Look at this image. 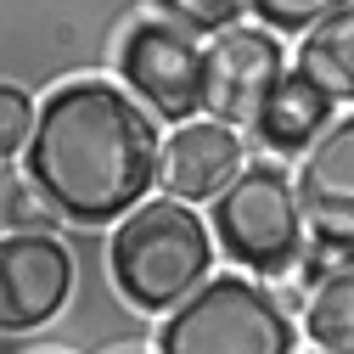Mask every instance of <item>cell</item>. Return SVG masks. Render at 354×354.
<instances>
[{
    "label": "cell",
    "instance_id": "obj_11",
    "mask_svg": "<svg viewBox=\"0 0 354 354\" xmlns=\"http://www.w3.org/2000/svg\"><path fill=\"white\" fill-rule=\"evenodd\" d=\"M298 73L315 84L326 102H354V6L304 34Z\"/></svg>",
    "mask_w": 354,
    "mask_h": 354
},
{
    "label": "cell",
    "instance_id": "obj_12",
    "mask_svg": "<svg viewBox=\"0 0 354 354\" xmlns=\"http://www.w3.org/2000/svg\"><path fill=\"white\" fill-rule=\"evenodd\" d=\"M304 332L321 343V354H354V264H337L326 281H315Z\"/></svg>",
    "mask_w": 354,
    "mask_h": 354
},
{
    "label": "cell",
    "instance_id": "obj_16",
    "mask_svg": "<svg viewBox=\"0 0 354 354\" xmlns=\"http://www.w3.org/2000/svg\"><path fill=\"white\" fill-rule=\"evenodd\" d=\"M34 113L39 107H28V96L17 91V84H0V158H12L17 147H28Z\"/></svg>",
    "mask_w": 354,
    "mask_h": 354
},
{
    "label": "cell",
    "instance_id": "obj_14",
    "mask_svg": "<svg viewBox=\"0 0 354 354\" xmlns=\"http://www.w3.org/2000/svg\"><path fill=\"white\" fill-rule=\"evenodd\" d=\"M242 6L248 0H158V12L186 34H225V28H236Z\"/></svg>",
    "mask_w": 354,
    "mask_h": 354
},
{
    "label": "cell",
    "instance_id": "obj_3",
    "mask_svg": "<svg viewBox=\"0 0 354 354\" xmlns=\"http://www.w3.org/2000/svg\"><path fill=\"white\" fill-rule=\"evenodd\" d=\"M158 354H292V321L270 287L208 276L158 326Z\"/></svg>",
    "mask_w": 354,
    "mask_h": 354
},
{
    "label": "cell",
    "instance_id": "obj_4",
    "mask_svg": "<svg viewBox=\"0 0 354 354\" xmlns=\"http://www.w3.org/2000/svg\"><path fill=\"white\" fill-rule=\"evenodd\" d=\"M214 219V248L231 253L242 270L253 276H276L292 270L304 259V214H298V192L276 163H253L214 197L208 208Z\"/></svg>",
    "mask_w": 354,
    "mask_h": 354
},
{
    "label": "cell",
    "instance_id": "obj_2",
    "mask_svg": "<svg viewBox=\"0 0 354 354\" xmlns=\"http://www.w3.org/2000/svg\"><path fill=\"white\" fill-rule=\"evenodd\" d=\"M208 225L186 203H141L118 219L107 242V270L136 309H180L208 281Z\"/></svg>",
    "mask_w": 354,
    "mask_h": 354
},
{
    "label": "cell",
    "instance_id": "obj_13",
    "mask_svg": "<svg viewBox=\"0 0 354 354\" xmlns=\"http://www.w3.org/2000/svg\"><path fill=\"white\" fill-rule=\"evenodd\" d=\"M354 0H248V12L259 17V23H270V28H287V34H309L315 23H326V17H337V12H348Z\"/></svg>",
    "mask_w": 354,
    "mask_h": 354
},
{
    "label": "cell",
    "instance_id": "obj_8",
    "mask_svg": "<svg viewBox=\"0 0 354 354\" xmlns=\"http://www.w3.org/2000/svg\"><path fill=\"white\" fill-rule=\"evenodd\" d=\"M73 292V253L57 236H0V332L46 326Z\"/></svg>",
    "mask_w": 354,
    "mask_h": 354
},
{
    "label": "cell",
    "instance_id": "obj_9",
    "mask_svg": "<svg viewBox=\"0 0 354 354\" xmlns=\"http://www.w3.org/2000/svg\"><path fill=\"white\" fill-rule=\"evenodd\" d=\"M242 174V141L236 129L225 124H180L174 136L163 141V158H158V180L169 197L180 203H203V197H219L231 180Z\"/></svg>",
    "mask_w": 354,
    "mask_h": 354
},
{
    "label": "cell",
    "instance_id": "obj_10",
    "mask_svg": "<svg viewBox=\"0 0 354 354\" xmlns=\"http://www.w3.org/2000/svg\"><path fill=\"white\" fill-rule=\"evenodd\" d=\"M253 129H259V141L270 152H309L332 129V102L298 68H287V79L276 84V96L264 102V113H259Z\"/></svg>",
    "mask_w": 354,
    "mask_h": 354
},
{
    "label": "cell",
    "instance_id": "obj_7",
    "mask_svg": "<svg viewBox=\"0 0 354 354\" xmlns=\"http://www.w3.org/2000/svg\"><path fill=\"white\" fill-rule=\"evenodd\" d=\"M298 214L321 248L354 264V113H343L298 163Z\"/></svg>",
    "mask_w": 354,
    "mask_h": 354
},
{
    "label": "cell",
    "instance_id": "obj_5",
    "mask_svg": "<svg viewBox=\"0 0 354 354\" xmlns=\"http://www.w3.org/2000/svg\"><path fill=\"white\" fill-rule=\"evenodd\" d=\"M203 57L208 51L197 46V34L174 28L169 17L136 23L118 46L124 84L169 124H192V113H203Z\"/></svg>",
    "mask_w": 354,
    "mask_h": 354
},
{
    "label": "cell",
    "instance_id": "obj_1",
    "mask_svg": "<svg viewBox=\"0 0 354 354\" xmlns=\"http://www.w3.org/2000/svg\"><path fill=\"white\" fill-rule=\"evenodd\" d=\"M158 129L118 84L73 79L51 91L28 136V186L46 192L62 219L102 225L136 214L158 180Z\"/></svg>",
    "mask_w": 354,
    "mask_h": 354
},
{
    "label": "cell",
    "instance_id": "obj_6",
    "mask_svg": "<svg viewBox=\"0 0 354 354\" xmlns=\"http://www.w3.org/2000/svg\"><path fill=\"white\" fill-rule=\"evenodd\" d=\"M281 79H287L281 46L264 28L236 23L225 34H214V46L203 57V113L225 129H253Z\"/></svg>",
    "mask_w": 354,
    "mask_h": 354
},
{
    "label": "cell",
    "instance_id": "obj_15",
    "mask_svg": "<svg viewBox=\"0 0 354 354\" xmlns=\"http://www.w3.org/2000/svg\"><path fill=\"white\" fill-rule=\"evenodd\" d=\"M57 208L46 203V192L39 186H12L6 192V225L17 231V236H57Z\"/></svg>",
    "mask_w": 354,
    "mask_h": 354
}]
</instances>
